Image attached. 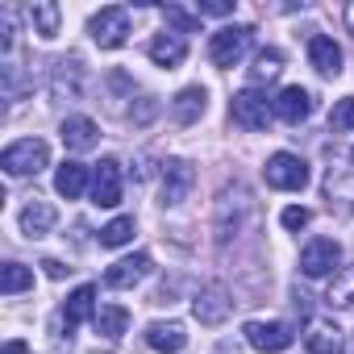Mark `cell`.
Returning <instances> with one entry per match:
<instances>
[{
	"instance_id": "1",
	"label": "cell",
	"mask_w": 354,
	"mask_h": 354,
	"mask_svg": "<svg viewBox=\"0 0 354 354\" xmlns=\"http://www.w3.org/2000/svg\"><path fill=\"white\" fill-rule=\"evenodd\" d=\"M46 162H50V150H46L42 138H21V142H13L5 154H0V167H5L9 175H38Z\"/></svg>"
},
{
	"instance_id": "2",
	"label": "cell",
	"mask_w": 354,
	"mask_h": 354,
	"mask_svg": "<svg viewBox=\"0 0 354 354\" xmlns=\"http://www.w3.org/2000/svg\"><path fill=\"white\" fill-rule=\"evenodd\" d=\"M267 184L271 188H279V192H300L304 184H308V162L300 158V154H288V150H279V154H271L267 158Z\"/></svg>"
},
{
	"instance_id": "3",
	"label": "cell",
	"mask_w": 354,
	"mask_h": 354,
	"mask_svg": "<svg viewBox=\"0 0 354 354\" xmlns=\"http://www.w3.org/2000/svg\"><path fill=\"white\" fill-rule=\"evenodd\" d=\"M230 113H234V121H238L242 129H267V125H271V113H275V100H267L259 88H246V92L234 96Z\"/></svg>"
},
{
	"instance_id": "4",
	"label": "cell",
	"mask_w": 354,
	"mask_h": 354,
	"mask_svg": "<svg viewBox=\"0 0 354 354\" xmlns=\"http://www.w3.org/2000/svg\"><path fill=\"white\" fill-rule=\"evenodd\" d=\"M337 263H342V246L333 238H313L304 250H300V271L308 279H325V275H337Z\"/></svg>"
},
{
	"instance_id": "5",
	"label": "cell",
	"mask_w": 354,
	"mask_h": 354,
	"mask_svg": "<svg viewBox=\"0 0 354 354\" xmlns=\"http://www.w3.org/2000/svg\"><path fill=\"white\" fill-rule=\"evenodd\" d=\"M250 34H254L250 26H225V30H217L213 42H209V59L217 67H234L250 50Z\"/></svg>"
},
{
	"instance_id": "6",
	"label": "cell",
	"mask_w": 354,
	"mask_h": 354,
	"mask_svg": "<svg viewBox=\"0 0 354 354\" xmlns=\"http://www.w3.org/2000/svg\"><path fill=\"white\" fill-rule=\"evenodd\" d=\"M125 34H129V13H125L121 5H109V9H100V13L92 17V42H96V46L113 50V46L125 42Z\"/></svg>"
},
{
	"instance_id": "7",
	"label": "cell",
	"mask_w": 354,
	"mask_h": 354,
	"mask_svg": "<svg viewBox=\"0 0 354 354\" xmlns=\"http://www.w3.org/2000/svg\"><path fill=\"white\" fill-rule=\"evenodd\" d=\"M92 205H100V209L121 205V162L117 158H100V167L92 175Z\"/></svg>"
},
{
	"instance_id": "8",
	"label": "cell",
	"mask_w": 354,
	"mask_h": 354,
	"mask_svg": "<svg viewBox=\"0 0 354 354\" xmlns=\"http://www.w3.org/2000/svg\"><path fill=\"white\" fill-rule=\"evenodd\" d=\"M246 342L254 346V350H263V354H279V350H288L292 346V329L283 325V321H246Z\"/></svg>"
},
{
	"instance_id": "9",
	"label": "cell",
	"mask_w": 354,
	"mask_h": 354,
	"mask_svg": "<svg viewBox=\"0 0 354 354\" xmlns=\"http://www.w3.org/2000/svg\"><path fill=\"white\" fill-rule=\"evenodd\" d=\"M192 184H196V171L184 162V158H171L167 167H162V205H184L188 201V192H192Z\"/></svg>"
},
{
	"instance_id": "10",
	"label": "cell",
	"mask_w": 354,
	"mask_h": 354,
	"mask_svg": "<svg viewBox=\"0 0 354 354\" xmlns=\"http://www.w3.org/2000/svg\"><path fill=\"white\" fill-rule=\"evenodd\" d=\"M150 275V254H129V259H121V263H113L109 271H104V283L109 288H133V283H142Z\"/></svg>"
},
{
	"instance_id": "11",
	"label": "cell",
	"mask_w": 354,
	"mask_h": 354,
	"mask_svg": "<svg viewBox=\"0 0 354 354\" xmlns=\"http://www.w3.org/2000/svg\"><path fill=\"white\" fill-rule=\"evenodd\" d=\"M308 113H313V96H308L300 84L283 88V92L275 96V117H279V121H288V125H300Z\"/></svg>"
},
{
	"instance_id": "12",
	"label": "cell",
	"mask_w": 354,
	"mask_h": 354,
	"mask_svg": "<svg viewBox=\"0 0 354 354\" xmlns=\"http://www.w3.org/2000/svg\"><path fill=\"white\" fill-rule=\"evenodd\" d=\"M192 313H196V321L201 325H221L225 317H230V292L225 288H205L201 296H196V304H192Z\"/></svg>"
},
{
	"instance_id": "13",
	"label": "cell",
	"mask_w": 354,
	"mask_h": 354,
	"mask_svg": "<svg viewBox=\"0 0 354 354\" xmlns=\"http://www.w3.org/2000/svg\"><path fill=\"white\" fill-rule=\"evenodd\" d=\"M88 317L96 321V288H92V283H84V288H75V292L67 296V304H63V325H67V333L80 329Z\"/></svg>"
},
{
	"instance_id": "14",
	"label": "cell",
	"mask_w": 354,
	"mask_h": 354,
	"mask_svg": "<svg viewBox=\"0 0 354 354\" xmlns=\"http://www.w3.org/2000/svg\"><path fill=\"white\" fill-rule=\"evenodd\" d=\"M146 346L158 350V354H180L188 346V333H184V325H175V321H154L146 329Z\"/></svg>"
},
{
	"instance_id": "15",
	"label": "cell",
	"mask_w": 354,
	"mask_h": 354,
	"mask_svg": "<svg viewBox=\"0 0 354 354\" xmlns=\"http://www.w3.org/2000/svg\"><path fill=\"white\" fill-rule=\"evenodd\" d=\"M308 63H313L325 80H333V75H342V46H337L333 38L317 34V38L308 42Z\"/></svg>"
},
{
	"instance_id": "16",
	"label": "cell",
	"mask_w": 354,
	"mask_h": 354,
	"mask_svg": "<svg viewBox=\"0 0 354 354\" xmlns=\"http://www.w3.org/2000/svg\"><path fill=\"white\" fill-rule=\"evenodd\" d=\"M184 55H188L184 34H158V38L150 42V59H154L158 67H180V63H184Z\"/></svg>"
},
{
	"instance_id": "17",
	"label": "cell",
	"mask_w": 354,
	"mask_h": 354,
	"mask_svg": "<svg viewBox=\"0 0 354 354\" xmlns=\"http://www.w3.org/2000/svg\"><path fill=\"white\" fill-rule=\"evenodd\" d=\"M205 88H184L180 96H175L171 100V113H175V121H180V125H196L201 117H205Z\"/></svg>"
},
{
	"instance_id": "18",
	"label": "cell",
	"mask_w": 354,
	"mask_h": 354,
	"mask_svg": "<svg viewBox=\"0 0 354 354\" xmlns=\"http://www.w3.org/2000/svg\"><path fill=\"white\" fill-rule=\"evenodd\" d=\"M304 346H308V354H346V337L337 325H313L304 333Z\"/></svg>"
},
{
	"instance_id": "19",
	"label": "cell",
	"mask_w": 354,
	"mask_h": 354,
	"mask_svg": "<svg viewBox=\"0 0 354 354\" xmlns=\"http://www.w3.org/2000/svg\"><path fill=\"white\" fill-rule=\"evenodd\" d=\"M84 188H88V167L84 162H63L59 175H55V192L67 196V201H80Z\"/></svg>"
},
{
	"instance_id": "20",
	"label": "cell",
	"mask_w": 354,
	"mask_h": 354,
	"mask_svg": "<svg viewBox=\"0 0 354 354\" xmlns=\"http://www.w3.org/2000/svg\"><path fill=\"white\" fill-rule=\"evenodd\" d=\"M50 225H55V209L34 196V201L21 209V230H26L30 238H42V234H50Z\"/></svg>"
},
{
	"instance_id": "21",
	"label": "cell",
	"mask_w": 354,
	"mask_h": 354,
	"mask_svg": "<svg viewBox=\"0 0 354 354\" xmlns=\"http://www.w3.org/2000/svg\"><path fill=\"white\" fill-rule=\"evenodd\" d=\"M63 142L71 150H92L96 146V121L92 117H67L63 121Z\"/></svg>"
},
{
	"instance_id": "22",
	"label": "cell",
	"mask_w": 354,
	"mask_h": 354,
	"mask_svg": "<svg viewBox=\"0 0 354 354\" xmlns=\"http://www.w3.org/2000/svg\"><path fill=\"white\" fill-rule=\"evenodd\" d=\"M96 333H104L109 342H117L125 329H129V308H121V304H100V313H96Z\"/></svg>"
},
{
	"instance_id": "23",
	"label": "cell",
	"mask_w": 354,
	"mask_h": 354,
	"mask_svg": "<svg viewBox=\"0 0 354 354\" xmlns=\"http://www.w3.org/2000/svg\"><path fill=\"white\" fill-rule=\"evenodd\" d=\"M279 71H283V55H279V50H259V55H254V67H250V88L271 84Z\"/></svg>"
},
{
	"instance_id": "24",
	"label": "cell",
	"mask_w": 354,
	"mask_h": 354,
	"mask_svg": "<svg viewBox=\"0 0 354 354\" xmlns=\"http://www.w3.org/2000/svg\"><path fill=\"white\" fill-rule=\"evenodd\" d=\"M30 21H34V34L55 38V34H59V5H50V0H38V5H30Z\"/></svg>"
},
{
	"instance_id": "25",
	"label": "cell",
	"mask_w": 354,
	"mask_h": 354,
	"mask_svg": "<svg viewBox=\"0 0 354 354\" xmlns=\"http://www.w3.org/2000/svg\"><path fill=\"white\" fill-rule=\"evenodd\" d=\"M30 283H34V271H30V267L5 263V271H0V292H5V296H17V292H26Z\"/></svg>"
},
{
	"instance_id": "26",
	"label": "cell",
	"mask_w": 354,
	"mask_h": 354,
	"mask_svg": "<svg viewBox=\"0 0 354 354\" xmlns=\"http://www.w3.org/2000/svg\"><path fill=\"white\" fill-rule=\"evenodd\" d=\"M133 238V217H113L104 230H100V246L104 250H117V246H125Z\"/></svg>"
},
{
	"instance_id": "27",
	"label": "cell",
	"mask_w": 354,
	"mask_h": 354,
	"mask_svg": "<svg viewBox=\"0 0 354 354\" xmlns=\"http://www.w3.org/2000/svg\"><path fill=\"white\" fill-rule=\"evenodd\" d=\"M329 304H337V308H350L354 304V267H346L337 279H333V288H329V296H325Z\"/></svg>"
},
{
	"instance_id": "28",
	"label": "cell",
	"mask_w": 354,
	"mask_h": 354,
	"mask_svg": "<svg viewBox=\"0 0 354 354\" xmlns=\"http://www.w3.org/2000/svg\"><path fill=\"white\" fill-rule=\"evenodd\" d=\"M162 17L180 30V34H196L201 30V17H192V13H184V9H175V5H162Z\"/></svg>"
},
{
	"instance_id": "29",
	"label": "cell",
	"mask_w": 354,
	"mask_h": 354,
	"mask_svg": "<svg viewBox=\"0 0 354 354\" xmlns=\"http://www.w3.org/2000/svg\"><path fill=\"white\" fill-rule=\"evenodd\" d=\"M329 129H354V96L333 104V113H329Z\"/></svg>"
},
{
	"instance_id": "30",
	"label": "cell",
	"mask_w": 354,
	"mask_h": 354,
	"mask_svg": "<svg viewBox=\"0 0 354 354\" xmlns=\"http://www.w3.org/2000/svg\"><path fill=\"white\" fill-rule=\"evenodd\" d=\"M279 221H283V230H304V225L313 221V213H308V209H300V205H292V209H283V217H279Z\"/></svg>"
},
{
	"instance_id": "31",
	"label": "cell",
	"mask_w": 354,
	"mask_h": 354,
	"mask_svg": "<svg viewBox=\"0 0 354 354\" xmlns=\"http://www.w3.org/2000/svg\"><path fill=\"white\" fill-rule=\"evenodd\" d=\"M230 13H234L230 0H205L201 5V17H230Z\"/></svg>"
},
{
	"instance_id": "32",
	"label": "cell",
	"mask_w": 354,
	"mask_h": 354,
	"mask_svg": "<svg viewBox=\"0 0 354 354\" xmlns=\"http://www.w3.org/2000/svg\"><path fill=\"white\" fill-rule=\"evenodd\" d=\"M42 267H46V275H50V279H63V275L71 271V267H63L59 259H42Z\"/></svg>"
},
{
	"instance_id": "33",
	"label": "cell",
	"mask_w": 354,
	"mask_h": 354,
	"mask_svg": "<svg viewBox=\"0 0 354 354\" xmlns=\"http://www.w3.org/2000/svg\"><path fill=\"white\" fill-rule=\"evenodd\" d=\"M0 354H30V346L21 337H13V342H5V350H0Z\"/></svg>"
},
{
	"instance_id": "34",
	"label": "cell",
	"mask_w": 354,
	"mask_h": 354,
	"mask_svg": "<svg viewBox=\"0 0 354 354\" xmlns=\"http://www.w3.org/2000/svg\"><path fill=\"white\" fill-rule=\"evenodd\" d=\"M346 21H350V30H354V5H350V9H346Z\"/></svg>"
},
{
	"instance_id": "35",
	"label": "cell",
	"mask_w": 354,
	"mask_h": 354,
	"mask_svg": "<svg viewBox=\"0 0 354 354\" xmlns=\"http://www.w3.org/2000/svg\"><path fill=\"white\" fill-rule=\"evenodd\" d=\"M350 158H354V146H350Z\"/></svg>"
}]
</instances>
